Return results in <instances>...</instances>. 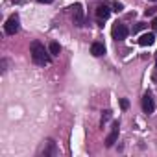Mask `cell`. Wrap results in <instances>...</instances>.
I'll return each instance as SVG.
<instances>
[{
  "mask_svg": "<svg viewBox=\"0 0 157 157\" xmlns=\"http://www.w3.org/2000/svg\"><path fill=\"white\" fill-rule=\"evenodd\" d=\"M30 54H32L33 63L39 65V67H44V65H48V63L52 61V54H50V50H46L44 44H41L39 41H33V43H32V50H30Z\"/></svg>",
  "mask_w": 157,
  "mask_h": 157,
  "instance_id": "6da1fadb",
  "label": "cell"
},
{
  "mask_svg": "<svg viewBox=\"0 0 157 157\" xmlns=\"http://www.w3.org/2000/svg\"><path fill=\"white\" fill-rule=\"evenodd\" d=\"M72 21L76 26H83L85 24V15H83V6L80 2H76L72 6Z\"/></svg>",
  "mask_w": 157,
  "mask_h": 157,
  "instance_id": "7a4b0ae2",
  "label": "cell"
},
{
  "mask_svg": "<svg viewBox=\"0 0 157 157\" xmlns=\"http://www.w3.org/2000/svg\"><path fill=\"white\" fill-rule=\"evenodd\" d=\"M19 28H21V24H19V15L15 13V15H11V17L6 21V24H4V32H6L8 35H15V33L19 32Z\"/></svg>",
  "mask_w": 157,
  "mask_h": 157,
  "instance_id": "3957f363",
  "label": "cell"
},
{
  "mask_svg": "<svg viewBox=\"0 0 157 157\" xmlns=\"http://www.w3.org/2000/svg\"><path fill=\"white\" fill-rule=\"evenodd\" d=\"M142 111L146 115H151L155 111V102H153V98H151L150 93H144V96H142Z\"/></svg>",
  "mask_w": 157,
  "mask_h": 157,
  "instance_id": "277c9868",
  "label": "cell"
},
{
  "mask_svg": "<svg viewBox=\"0 0 157 157\" xmlns=\"http://www.w3.org/2000/svg\"><path fill=\"white\" fill-rule=\"evenodd\" d=\"M128 33H129V30L124 26V24H115L113 26V39H117V41H124L126 37H128Z\"/></svg>",
  "mask_w": 157,
  "mask_h": 157,
  "instance_id": "5b68a950",
  "label": "cell"
},
{
  "mask_svg": "<svg viewBox=\"0 0 157 157\" xmlns=\"http://www.w3.org/2000/svg\"><path fill=\"white\" fill-rule=\"evenodd\" d=\"M57 153V148H56V142L52 140V139H46L44 140V144H43V150H41V155H44V157H52V155H56Z\"/></svg>",
  "mask_w": 157,
  "mask_h": 157,
  "instance_id": "8992f818",
  "label": "cell"
},
{
  "mask_svg": "<svg viewBox=\"0 0 157 157\" xmlns=\"http://www.w3.org/2000/svg\"><path fill=\"white\" fill-rule=\"evenodd\" d=\"M118 131H120V124H118V122H115V124H113L111 133H109V135H107V139H105V146H107V148H111V146L117 142V139H118Z\"/></svg>",
  "mask_w": 157,
  "mask_h": 157,
  "instance_id": "52a82bcc",
  "label": "cell"
},
{
  "mask_svg": "<svg viewBox=\"0 0 157 157\" xmlns=\"http://www.w3.org/2000/svg\"><path fill=\"white\" fill-rule=\"evenodd\" d=\"M109 15H111V10H109V6H107V4H100V6L96 8V17H98L100 21L109 19Z\"/></svg>",
  "mask_w": 157,
  "mask_h": 157,
  "instance_id": "ba28073f",
  "label": "cell"
},
{
  "mask_svg": "<svg viewBox=\"0 0 157 157\" xmlns=\"http://www.w3.org/2000/svg\"><path fill=\"white\" fill-rule=\"evenodd\" d=\"M91 54H93L94 57L104 56V54H105V46H104V43H93V44H91Z\"/></svg>",
  "mask_w": 157,
  "mask_h": 157,
  "instance_id": "9c48e42d",
  "label": "cell"
},
{
  "mask_svg": "<svg viewBox=\"0 0 157 157\" xmlns=\"http://www.w3.org/2000/svg\"><path fill=\"white\" fill-rule=\"evenodd\" d=\"M155 43V35L153 33H144V35H140V39H139V44L140 46H150V44H153Z\"/></svg>",
  "mask_w": 157,
  "mask_h": 157,
  "instance_id": "30bf717a",
  "label": "cell"
},
{
  "mask_svg": "<svg viewBox=\"0 0 157 157\" xmlns=\"http://www.w3.org/2000/svg\"><path fill=\"white\" fill-rule=\"evenodd\" d=\"M48 50H50V54H52V57H56V56H59V52H61V46H59L57 43H50V46H48Z\"/></svg>",
  "mask_w": 157,
  "mask_h": 157,
  "instance_id": "8fae6325",
  "label": "cell"
},
{
  "mask_svg": "<svg viewBox=\"0 0 157 157\" xmlns=\"http://www.w3.org/2000/svg\"><path fill=\"white\" fill-rule=\"evenodd\" d=\"M109 118H111V111H109V109H105V111L102 113V122H100V124H102V128L105 126V122H107Z\"/></svg>",
  "mask_w": 157,
  "mask_h": 157,
  "instance_id": "7c38bea8",
  "label": "cell"
},
{
  "mask_svg": "<svg viewBox=\"0 0 157 157\" xmlns=\"http://www.w3.org/2000/svg\"><path fill=\"white\" fill-rule=\"evenodd\" d=\"M8 63H10V61H8L6 57H2V61H0V67H2V74L8 70Z\"/></svg>",
  "mask_w": 157,
  "mask_h": 157,
  "instance_id": "4fadbf2b",
  "label": "cell"
},
{
  "mask_svg": "<svg viewBox=\"0 0 157 157\" xmlns=\"http://www.w3.org/2000/svg\"><path fill=\"white\" fill-rule=\"evenodd\" d=\"M120 107H122V109H124V111H126V109H128V107H129V102H128V100H126V98H122V100H120Z\"/></svg>",
  "mask_w": 157,
  "mask_h": 157,
  "instance_id": "5bb4252c",
  "label": "cell"
},
{
  "mask_svg": "<svg viewBox=\"0 0 157 157\" xmlns=\"http://www.w3.org/2000/svg\"><path fill=\"white\" fill-rule=\"evenodd\" d=\"M113 8H115V10H113V11H117V13H118V11H122V10H124V6H122V4H118V2H115V4H113Z\"/></svg>",
  "mask_w": 157,
  "mask_h": 157,
  "instance_id": "9a60e30c",
  "label": "cell"
},
{
  "mask_svg": "<svg viewBox=\"0 0 157 157\" xmlns=\"http://www.w3.org/2000/svg\"><path fill=\"white\" fill-rule=\"evenodd\" d=\"M151 28H153V30H157V17L151 21Z\"/></svg>",
  "mask_w": 157,
  "mask_h": 157,
  "instance_id": "2e32d148",
  "label": "cell"
},
{
  "mask_svg": "<svg viewBox=\"0 0 157 157\" xmlns=\"http://www.w3.org/2000/svg\"><path fill=\"white\" fill-rule=\"evenodd\" d=\"M37 2H41V4H52L54 0H37Z\"/></svg>",
  "mask_w": 157,
  "mask_h": 157,
  "instance_id": "e0dca14e",
  "label": "cell"
},
{
  "mask_svg": "<svg viewBox=\"0 0 157 157\" xmlns=\"http://www.w3.org/2000/svg\"><path fill=\"white\" fill-rule=\"evenodd\" d=\"M155 68H157V59H155Z\"/></svg>",
  "mask_w": 157,
  "mask_h": 157,
  "instance_id": "ac0fdd59",
  "label": "cell"
},
{
  "mask_svg": "<svg viewBox=\"0 0 157 157\" xmlns=\"http://www.w3.org/2000/svg\"><path fill=\"white\" fill-rule=\"evenodd\" d=\"M151 2H157V0H151Z\"/></svg>",
  "mask_w": 157,
  "mask_h": 157,
  "instance_id": "d6986e66",
  "label": "cell"
}]
</instances>
